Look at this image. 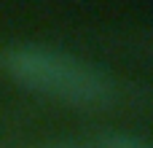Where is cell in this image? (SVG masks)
<instances>
[{"label":"cell","mask_w":153,"mask_h":148,"mask_svg":"<svg viewBox=\"0 0 153 148\" xmlns=\"http://www.w3.org/2000/svg\"><path fill=\"white\" fill-rule=\"evenodd\" d=\"M3 67L24 89L75 108H102L118 94L116 81L102 67L56 46L16 43L3 51Z\"/></svg>","instance_id":"obj_1"},{"label":"cell","mask_w":153,"mask_h":148,"mask_svg":"<svg viewBox=\"0 0 153 148\" xmlns=\"http://www.w3.org/2000/svg\"><path fill=\"white\" fill-rule=\"evenodd\" d=\"M86 148H153L148 140L137 138V135H126V132H102L94 140H89Z\"/></svg>","instance_id":"obj_2"},{"label":"cell","mask_w":153,"mask_h":148,"mask_svg":"<svg viewBox=\"0 0 153 148\" xmlns=\"http://www.w3.org/2000/svg\"><path fill=\"white\" fill-rule=\"evenodd\" d=\"M70 148H86V143H70Z\"/></svg>","instance_id":"obj_3"}]
</instances>
